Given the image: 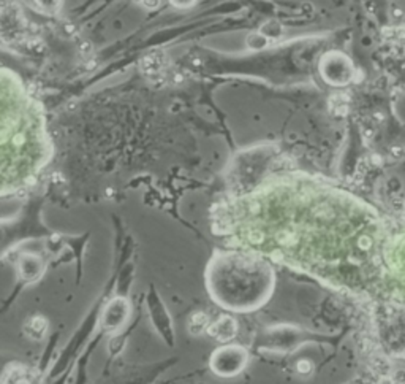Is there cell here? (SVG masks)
Wrapping results in <instances>:
<instances>
[{
  "label": "cell",
  "instance_id": "3957f363",
  "mask_svg": "<svg viewBox=\"0 0 405 384\" xmlns=\"http://www.w3.org/2000/svg\"><path fill=\"white\" fill-rule=\"evenodd\" d=\"M165 67H166V56L162 51L149 52L147 56L143 58L141 64H139V68L143 70V73L149 76L160 75Z\"/></svg>",
  "mask_w": 405,
  "mask_h": 384
},
{
  "label": "cell",
  "instance_id": "4fadbf2b",
  "mask_svg": "<svg viewBox=\"0 0 405 384\" xmlns=\"http://www.w3.org/2000/svg\"><path fill=\"white\" fill-rule=\"evenodd\" d=\"M133 2H136V4H139V5H141V2H143V0H133Z\"/></svg>",
  "mask_w": 405,
  "mask_h": 384
},
{
  "label": "cell",
  "instance_id": "ba28073f",
  "mask_svg": "<svg viewBox=\"0 0 405 384\" xmlns=\"http://www.w3.org/2000/svg\"><path fill=\"white\" fill-rule=\"evenodd\" d=\"M35 4L43 10L45 13H49V15H55L62 4H64V0H35Z\"/></svg>",
  "mask_w": 405,
  "mask_h": 384
},
{
  "label": "cell",
  "instance_id": "7a4b0ae2",
  "mask_svg": "<svg viewBox=\"0 0 405 384\" xmlns=\"http://www.w3.org/2000/svg\"><path fill=\"white\" fill-rule=\"evenodd\" d=\"M207 332L212 338H217L220 341H228L234 338L237 334V322L230 316H222L217 322L209 325Z\"/></svg>",
  "mask_w": 405,
  "mask_h": 384
},
{
  "label": "cell",
  "instance_id": "52a82bcc",
  "mask_svg": "<svg viewBox=\"0 0 405 384\" xmlns=\"http://www.w3.org/2000/svg\"><path fill=\"white\" fill-rule=\"evenodd\" d=\"M247 45L252 49H263L269 45V38L264 37L261 32H255L247 37Z\"/></svg>",
  "mask_w": 405,
  "mask_h": 384
},
{
  "label": "cell",
  "instance_id": "7c38bea8",
  "mask_svg": "<svg viewBox=\"0 0 405 384\" xmlns=\"http://www.w3.org/2000/svg\"><path fill=\"white\" fill-rule=\"evenodd\" d=\"M141 5L147 10H155L160 7V0H143Z\"/></svg>",
  "mask_w": 405,
  "mask_h": 384
},
{
  "label": "cell",
  "instance_id": "277c9868",
  "mask_svg": "<svg viewBox=\"0 0 405 384\" xmlns=\"http://www.w3.org/2000/svg\"><path fill=\"white\" fill-rule=\"evenodd\" d=\"M207 314L204 313H195L193 316L190 318V322H189V331L190 334L193 335H200L204 328L207 327Z\"/></svg>",
  "mask_w": 405,
  "mask_h": 384
},
{
  "label": "cell",
  "instance_id": "8fae6325",
  "mask_svg": "<svg viewBox=\"0 0 405 384\" xmlns=\"http://www.w3.org/2000/svg\"><path fill=\"white\" fill-rule=\"evenodd\" d=\"M170 2L173 7H176L179 10H187V8H190L197 4V0H170Z\"/></svg>",
  "mask_w": 405,
  "mask_h": 384
},
{
  "label": "cell",
  "instance_id": "5b68a950",
  "mask_svg": "<svg viewBox=\"0 0 405 384\" xmlns=\"http://www.w3.org/2000/svg\"><path fill=\"white\" fill-rule=\"evenodd\" d=\"M46 328H48V322L45 318H41V316H35L29 321V327H27V331H29L30 337L34 338H41L45 335L46 332Z\"/></svg>",
  "mask_w": 405,
  "mask_h": 384
},
{
  "label": "cell",
  "instance_id": "9c48e42d",
  "mask_svg": "<svg viewBox=\"0 0 405 384\" xmlns=\"http://www.w3.org/2000/svg\"><path fill=\"white\" fill-rule=\"evenodd\" d=\"M5 384H29V381L25 379V376H24L22 372H21V373L15 372V373H10V375L7 376Z\"/></svg>",
  "mask_w": 405,
  "mask_h": 384
},
{
  "label": "cell",
  "instance_id": "6da1fadb",
  "mask_svg": "<svg viewBox=\"0 0 405 384\" xmlns=\"http://www.w3.org/2000/svg\"><path fill=\"white\" fill-rule=\"evenodd\" d=\"M320 73L331 86H345L353 79L355 68L352 61L339 51L326 52L320 62Z\"/></svg>",
  "mask_w": 405,
  "mask_h": 384
},
{
  "label": "cell",
  "instance_id": "30bf717a",
  "mask_svg": "<svg viewBox=\"0 0 405 384\" xmlns=\"http://www.w3.org/2000/svg\"><path fill=\"white\" fill-rule=\"evenodd\" d=\"M296 370H298V373H301V375H310V373H312V370H314V365H312L310 361L302 359V361L298 362Z\"/></svg>",
  "mask_w": 405,
  "mask_h": 384
},
{
  "label": "cell",
  "instance_id": "8992f818",
  "mask_svg": "<svg viewBox=\"0 0 405 384\" xmlns=\"http://www.w3.org/2000/svg\"><path fill=\"white\" fill-rule=\"evenodd\" d=\"M260 32L264 37H268V38H278V37L282 35V32H284V27L278 24V22H275V21H269V22H266V24L261 27Z\"/></svg>",
  "mask_w": 405,
  "mask_h": 384
}]
</instances>
